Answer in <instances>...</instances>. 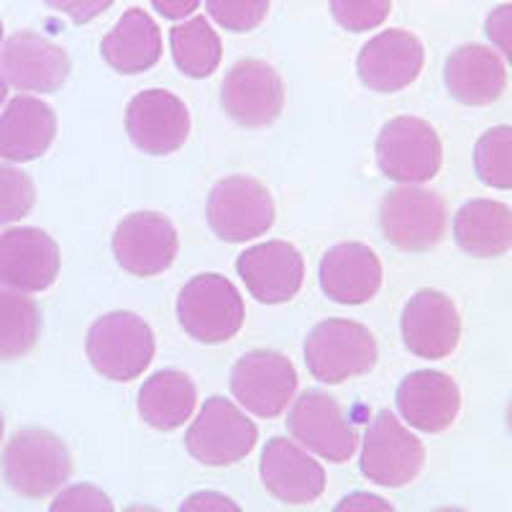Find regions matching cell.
<instances>
[{"label": "cell", "instance_id": "603a6c76", "mask_svg": "<svg viewBox=\"0 0 512 512\" xmlns=\"http://www.w3.org/2000/svg\"><path fill=\"white\" fill-rule=\"evenodd\" d=\"M448 93L464 105H489L500 100L507 88L505 62L497 52L482 44H464L448 54L443 67Z\"/></svg>", "mask_w": 512, "mask_h": 512}, {"label": "cell", "instance_id": "e575fe53", "mask_svg": "<svg viewBox=\"0 0 512 512\" xmlns=\"http://www.w3.org/2000/svg\"><path fill=\"white\" fill-rule=\"evenodd\" d=\"M484 31H487V39L497 47V52L512 67V3L497 6L489 13L487 21H484Z\"/></svg>", "mask_w": 512, "mask_h": 512}, {"label": "cell", "instance_id": "6da1fadb", "mask_svg": "<svg viewBox=\"0 0 512 512\" xmlns=\"http://www.w3.org/2000/svg\"><path fill=\"white\" fill-rule=\"evenodd\" d=\"M0 472L16 495L41 500L54 495L70 479L72 454L57 433L47 428H21L3 448Z\"/></svg>", "mask_w": 512, "mask_h": 512}, {"label": "cell", "instance_id": "b9f144b4", "mask_svg": "<svg viewBox=\"0 0 512 512\" xmlns=\"http://www.w3.org/2000/svg\"><path fill=\"white\" fill-rule=\"evenodd\" d=\"M507 428H510V433H512V400H510V405H507Z\"/></svg>", "mask_w": 512, "mask_h": 512}, {"label": "cell", "instance_id": "7bdbcfd3", "mask_svg": "<svg viewBox=\"0 0 512 512\" xmlns=\"http://www.w3.org/2000/svg\"><path fill=\"white\" fill-rule=\"evenodd\" d=\"M433 512H466L461 507H441V510H433Z\"/></svg>", "mask_w": 512, "mask_h": 512}, {"label": "cell", "instance_id": "836d02e7", "mask_svg": "<svg viewBox=\"0 0 512 512\" xmlns=\"http://www.w3.org/2000/svg\"><path fill=\"white\" fill-rule=\"evenodd\" d=\"M49 512H113V502L95 484H72L54 497Z\"/></svg>", "mask_w": 512, "mask_h": 512}, {"label": "cell", "instance_id": "44dd1931", "mask_svg": "<svg viewBox=\"0 0 512 512\" xmlns=\"http://www.w3.org/2000/svg\"><path fill=\"white\" fill-rule=\"evenodd\" d=\"M384 280L382 262L367 244L346 241L320 259L318 282L328 300L341 305L369 303Z\"/></svg>", "mask_w": 512, "mask_h": 512}, {"label": "cell", "instance_id": "3957f363", "mask_svg": "<svg viewBox=\"0 0 512 512\" xmlns=\"http://www.w3.org/2000/svg\"><path fill=\"white\" fill-rule=\"evenodd\" d=\"M177 318L200 344H223L244 326V297L221 274H198L177 297Z\"/></svg>", "mask_w": 512, "mask_h": 512}, {"label": "cell", "instance_id": "8fae6325", "mask_svg": "<svg viewBox=\"0 0 512 512\" xmlns=\"http://www.w3.org/2000/svg\"><path fill=\"white\" fill-rule=\"evenodd\" d=\"M221 105L226 116L239 126H272L285 108V82L272 64L262 59H241L223 77Z\"/></svg>", "mask_w": 512, "mask_h": 512}, {"label": "cell", "instance_id": "30bf717a", "mask_svg": "<svg viewBox=\"0 0 512 512\" xmlns=\"http://www.w3.org/2000/svg\"><path fill=\"white\" fill-rule=\"evenodd\" d=\"M287 431L300 446L333 464L349 461L359 446V433L349 415L331 395L320 390H305L295 397L287 415Z\"/></svg>", "mask_w": 512, "mask_h": 512}, {"label": "cell", "instance_id": "f35d334b", "mask_svg": "<svg viewBox=\"0 0 512 512\" xmlns=\"http://www.w3.org/2000/svg\"><path fill=\"white\" fill-rule=\"evenodd\" d=\"M152 6L169 21H177V18H187L192 11H198L200 0H152Z\"/></svg>", "mask_w": 512, "mask_h": 512}, {"label": "cell", "instance_id": "74e56055", "mask_svg": "<svg viewBox=\"0 0 512 512\" xmlns=\"http://www.w3.org/2000/svg\"><path fill=\"white\" fill-rule=\"evenodd\" d=\"M333 512H395V507L372 492H351L333 507Z\"/></svg>", "mask_w": 512, "mask_h": 512}, {"label": "cell", "instance_id": "1f68e13d", "mask_svg": "<svg viewBox=\"0 0 512 512\" xmlns=\"http://www.w3.org/2000/svg\"><path fill=\"white\" fill-rule=\"evenodd\" d=\"M205 8L221 29L246 34L267 18L269 0H205Z\"/></svg>", "mask_w": 512, "mask_h": 512}, {"label": "cell", "instance_id": "8992f818", "mask_svg": "<svg viewBox=\"0 0 512 512\" xmlns=\"http://www.w3.org/2000/svg\"><path fill=\"white\" fill-rule=\"evenodd\" d=\"M208 223L218 239L241 244L264 236L274 226V200L267 187L254 177H223L208 195Z\"/></svg>", "mask_w": 512, "mask_h": 512}, {"label": "cell", "instance_id": "ffe728a7", "mask_svg": "<svg viewBox=\"0 0 512 512\" xmlns=\"http://www.w3.org/2000/svg\"><path fill=\"white\" fill-rule=\"evenodd\" d=\"M259 474L269 495L287 505H308L315 502L326 489V472L320 461L305 454L297 443L287 438H272L262 448Z\"/></svg>", "mask_w": 512, "mask_h": 512}, {"label": "cell", "instance_id": "5b68a950", "mask_svg": "<svg viewBox=\"0 0 512 512\" xmlns=\"http://www.w3.org/2000/svg\"><path fill=\"white\" fill-rule=\"evenodd\" d=\"M441 162V136L423 118H392L379 131L377 164L384 177L400 185H423L438 175Z\"/></svg>", "mask_w": 512, "mask_h": 512}, {"label": "cell", "instance_id": "f1b7e54d", "mask_svg": "<svg viewBox=\"0 0 512 512\" xmlns=\"http://www.w3.org/2000/svg\"><path fill=\"white\" fill-rule=\"evenodd\" d=\"M41 333L39 305L24 292L0 287V361L29 354Z\"/></svg>", "mask_w": 512, "mask_h": 512}, {"label": "cell", "instance_id": "2e32d148", "mask_svg": "<svg viewBox=\"0 0 512 512\" xmlns=\"http://www.w3.org/2000/svg\"><path fill=\"white\" fill-rule=\"evenodd\" d=\"M59 246L41 228L0 233V285L16 292H41L57 282Z\"/></svg>", "mask_w": 512, "mask_h": 512}, {"label": "cell", "instance_id": "277c9868", "mask_svg": "<svg viewBox=\"0 0 512 512\" xmlns=\"http://www.w3.org/2000/svg\"><path fill=\"white\" fill-rule=\"evenodd\" d=\"M305 364L315 379L326 384L361 377L377 364V338L354 320L328 318L305 338Z\"/></svg>", "mask_w": 512, "mask_h": 512}, {"label": "cell", "instance_id": "ba28073f", "mask_svg": "<svg viewBox=\"0 0 512 512\" xmlns=\"http://www.w3.org/2000/svg\"><path fill=\"white\" fill-rule=\"evenodd\" d=\"M361 474L379 487H405L413 482L425 466V448L413 433L395 418V413L382 410L372 418L367 436L361 443Z\"/></svg>", "mask_w": 512, "mask_h": 512}, {"label": "cell", "instance_id": "484cf974", "mask_svg": "<svg viewBox=\"0 0 512 512\" xmlns=\"http://www.w3.org/2000/svg\"><path fill=\"white\" fill-rule=\"evenodd\" d=\"M459 249L477 259H495L512 249V208L500 200H469L454 218Z\"/></svg>", "mask_w": 512, "mask_h": 512}, {"label": "cell", "instance_id": "ee69618b", "mask_svg": "<svg viewBox=\"0 0 512 512\" xmlns=\"http://www.w3.org/2000/svg\"><path fill=\"white\" fill-rule=\"evenodd\" d=\"M3 428H6V420H3V413H0V441H3Z\"/></svg>", "mask_w": 512, "mask_h": 512}, {"label": "cell", "instance_id": "4316f807", "mask_svg": "<svg viewBox=\"0 0 512 512\" xmlns=\"http://www.w3.org/2000/svg\"><path fill=\"white\" fill-rule=\"evenodd\" d=\"M198 405V387L177 369H162L141 384L139 415L149 428L175 431L192 418Z\"/></svg>", "mask_w": 512, "mask_h": 512}, {"label": "cell", "instance_id": "9c48e42d", "mask_svg": "<svg viewBox=\"0 0 512 512\" xmlns=\"http://www.w3.org/2000/svg\"><path fill=\"white\" fill-rule=\"evenodd\" d=\"M256 425L226 397H210L187 428L185 446L205 466H231L254 451Z\"/></svg>", "mask_w": 512, "mask_h": 512}, {"label": "cell", "instance_id": "4fadbf2b", "mask_svg": "<svg viewBox=\"0 0 512 512\" xmlns=\"http://www.w3.org/2000/svg\"><path fill=\"white\" fill-rule=\"evenodd\" d=\"M180 239L175 223L154 210L123 218L113 233V256L134 277H157L175 262Z\"/></svg>", "mask_w": 512, "mask_h": 512}, {"label": "cell", "instance_id": "d6986e66", "mask_svg": "<svg viewBox=\"0 0 512 512\" xmlns=\"http://www.w3.org/2000/svg\"><path fill=\"white\" fill-rule=\"evenodd\" d=\"M246 290L264 305H280L300 292L305 280L303 254L287 241H264L236 259Z\"/></svg>", "mask_w": 512, "mask_h": 512}, {"label": "cell", "instance_id": "d590c367", "mask_svg": "<svg viewBox=\"0 0 512 512\" xmlns=\"http://www.w3.org/2000/svg\"><path fill=\"white\" fill-rule=\"evenodd\" d=\"M44 3L75 24H90L93 18L108 11L116 0H44Z\"/></svg>", "mask_w": 512, "mask_h": 512}, {"label": "cell", "instance_id": "cb8c5ba5", "mask_svg": "<svg viewBox=\"0 0 512 512\" xmlns=\"http://www.w3.org/2000/svg\"><path fill=\"white\" fill-rule=\"evenodd\" d=\"M57 136V116L44 100L18 95L0 113V157L34 162L47 154Z\"/></svg>", "mask_w": 512, "mask_h": 512}, {"label": "cell", "instance_id": "7c38bea8", "mask_svg": "<svg viewBox=\"0 0 512 512\" xmlns=\"http://www.w3.org/2000/svg\"><path fill=\"white\" fill-rule=\"evenodd\" d=\"M231 392L249 413L277 418L295 400L297 372L285 354L269 349L249 351L233 364Z\"/></svg>", "mask_w": 512, "mask_h": 512}, {"label": "cell", "instance_id": "f6af8a7d", "mask_svg": "<svg viewBox=\"0 0 512 512\" xmlns=\"http://www.w3.org/2000/svg\"><path fill=\"white\" fill-rule=\"evenodd\" d=\"M0 41H3V21H0Z\"/></svg>", "mask_w": 512, "mask_h": 512}, {"label": "cell", "instance_id": "5bb4252c", "mask_svg": "<svg viewBox=\"0 0 512 512\" xmlns=\"http://www.w3.org/2000/svg\"><path fill=\"white\" fill-rule=\"evenodd\" d=\"M126 134L139 152L152 157L175 154L190 136L187 105L169 90L136 93L126 108Z\"/></svg>", "mask_w": 512, "mask_h": 512}, {"label": "cell", "instance_id": "7402d4cb", "mask_svg": "<svg viewBox=\"0 0 512 512\" xmlns=\"http://www.w3.org/2000/svg\"><path fill=\"white\" fill-rule=\"evenodd\" d=\"M397 410L418 431L443 433L461 410L459 384L436 369L408 374L397 387Z\"/></svg>", "mask_w": 512, "mask_h": 512}, {"label": "cell", "instance_id": "d6a6232c", "mask_svg": "<svg viewBox=\"0 0 512 512\" xmlns=\"http://www.w3.org/2000/svg\"><path fill=\"white\" fill-rule=\"evenodd\" d=\"M392 0H331V16L346 31H372L387 21Z\"/></svg>", "mask_w": 512, "mask_h": 512}, {"label": "cell", "instance_id": "9a60e30c", "mask_svg": "<svg viewBox=\"0 0 512 512\" xmlns=\"http://www.w3.org/2000/svg\"><path fill=\"white\" fill-rule=\"evenodd\" d=\"M0 75L21 93H57L70 77V57L47 36L18 31L0 49Z\"/></svg>", "mask_w": 512, "mask_h": 512}, {"label": "cell", "instance_id": "f546056e", "mask_svg": "<svg viewBox=\"0 0 512 512\" xmlns=\"http://www.w3.org/2000/svg\"><path fill=\"white\" fill-rule=\"evenodd\" d=\"M474 169L487 187L512 190V126H492L474 146Z\"/></svg>", "mask_w": 512, "mask_h": 512}, {"label": "cell", "instance_id": "8d00e7d4", "mask_svg": "<svg viewBox=\"0 0 512 512\" xmlns=\"http://www.w3.org/2000/svg\"><path fill=\"white\" fill-rule=\"evenodd\" d=\"M180 512H244L239 502H233L231 497L213 492V489H200L192 492L185 502L180 505Z\"/></svg>", "mask_w": 512, "mask_h": 512}, {"label": "cell", "instance_id": "83f0119b", "mask_svg": "<svg viewBox=\"0 0 512 512\" xmlns=\"http://www.w3.org/2000/svg\"><path fill=\"white\" fill-rule=\"evenodd\" d=\"M169 44H172V59H175L177 70L192 80H205L221 64L223 44L216 29L203 16L175 26L169 31Z\"/></svg>", "mask_w": 512, "mask_h": 512}, {"label": "cell", "instance_id": "52a82bcc", "mask_svg": "<svg viewBox=\"0 0 512 512\" xmlns=\"http://www.w3.org/2000/svg\"><path fill=\"white\" fill-rule=\"evenodd\" d=\"M379 226L384 239L402 251H428L446 236L448 213L441 195L420 185H400L387 192Z\"/></svg>", "mask_w": 512, "mask_h": 512}, {"label": "cell", "instance_id": "d4e9b609", "mask_svg": "<svg viewBox=\"0 0 512 512\" xmlns=\"http://www.w3.org/2000/svg\"><path fill=\"white\" fill-rule=\"evenodd\" d=\"M100 54L121 75H139L152 70L162 59V34L152 16L131 8L100 41Z\"/></svg>", "mask_w": 512, "mask_h": 512}, {"label": "cell", "instance_id": "7a4b0ae2", "mask_svg": "<svg viewBox=\"0 0 512 512\" xmlns=\"http://www.w3.org/2000/svg\"><path fill=\"white\" fill-rule=\"evenodd\" d=\"M85 351L98 374L113 382H131L149 369L157 351L152 326L141 315L116 310L90 326Z\"/></svg>", "mask_w": 512, "mask_h": 512}, {"label": "cell", "instance_id": "4dcf8cb0", "mask_svg": "<svg viewBox=\"0 0 512 512\" xmlns=\"http://www.w3.org/2000/svg\"><path fill=\"white\" fill-rule=\"evenodd\" d=\"M36 203V187L31 177L11 164H0V226L29 216Z\"/></svg>", "mask_w": 512, "mask_h": 512}, {"label": "cell", "instance_id": "e0dca14e", "mask_svg": "<svg viewBox=\"0 0 512 512\" xmlns=\"http://www.w3.org/2000/svg\"><path fill=\"white\" fill-rule=\"evenodd\" d=\"M402 341L420 359H446L461 338V318L454 300L438 290H420L408 300L400 318Z\"/></svg>", "mask_w": 512, "mask_h": 512}, {"label": "cell", "instance_id": "60d3db41", "mask_svg": "<svg viewBox=\"0 0 512 512\" xmlns=\"http://www.w3.org/2000/svg\"><path fill=\"white\" fill-rule=\"evenodd\" d=\"M6 93H8V82L3 80V75H0V105H3V100H6Z\"/></svg>", "mask_w": 512, "mask_h": 512}, {"label": "cell", "instance_id": "ab89813d", "mask_svg": "<svg viewBox=\"0 0 512 512\" xmlns=\"http://www.w3.org/2000/svg\"><path fill=\"white\" fill-rule=\"evenodd\" d=\"M123 512H162V510H157V507H149V505H131V507H126Z\"/></svg>", "mask_w": 512, "mask_h": 512}, {"label": "cell", "instance_id": "ac0fdd59", "mask_svg": "<svg viewBox=\"0 0 512 512\" xmlns=\"http://www.w3.org/2000/svg\"><path fill=\"white\" fill-rule=\"evenodd\" d=\"M423 64V41L410 31L390 29L364 44L356 57V72L374 93H397L418 80Z\"/></svg>", "mask_w": 512, "mask_h": 512}]
</instances>
